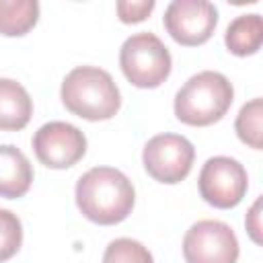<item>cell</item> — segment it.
<instances>
[{"mask_svg":"<svg viewBox=\"0 0 263 263\" xmlns=\"http://www.w3.org/2000/svg\"><path fill=\"white\" fill-rule=\"evenodd\" d=\"M136 191L132 181L117 168L95 166L76 183V205L95 224L111 226L123 222L134 208Z\"/></svg>","mask_w":263,"mask_h":263,"instance_id":"cell-1","label":"cell"},{"mask_svg":"<svg viewBox=\"0 0 263 263\" xmlns=\"http://www.w3.org/2000/svg\"><path fill=\"white\" fill-rule=\"evenodd\" d=\"M62 103L66 109L88 121L111 119L121 107V95L107 70L78 66L62 82Z\"/></svg>","mask_w":263,"mask_h":263,"instance_id":"cell-2","label":"cell"},{"mask_svg":"<svg viewBox=\"0 0 263 263\" xmlns=\"http://www.w3.org/2000/svg\"><path fill=\"white\" fill-rule=\"evenodd\" d=\"M234 88L220 72H199L191 76L175 97V115L179 121L205 127L220 121L230 109Z\"/></svg>","mask_w":263,"mask_h":263,"instance_id":"cell-3","label":"cell"},{"mask_svg":"<svg viewBox=\"0 0 263 263\" xmlns=\"http://www.w3.org/2000/svg\"><path fill=\"white\" fill-rule=\"evenodd\" d=\"M171 53L154 33L127 37L119 51V66L125 78L138 88H156L171 74Z\"/></svg>","mask_w":263,"mask_h":263,"instance_id":"cell-4","label":"cell"},{"mask_svg":"<svg viewBox=\"0 0 263 263\" xmlns=\"http://www.w3.org/2000/svg\"><path fill=\"white\" fill-rule=\"evenodd\" d=\"M144 168L146 173L164 185L181 183L193 166L195 148L193 144L177 134H158L144 146Z\"/></svg>","mask_w":263,"mask_h":263,"instance_id":"cell-5","label":"cell"},{"mask_svg":"<svg viewBox=\"0 0 263 263\" xmlns=\"http://www.w3.org/2000/svg\"><path fill=\"white\" fill-rule=\"evenodd\" d=\"M199 195L218 210L238 205L247 193L249 179L245 166L230 156H214L199 171Z\"/></svg>","mask_w":263,"mask_h":263,"instance_id":"cell-6","label":"cell"},{"mask_svg":"<svg viewBox=\"0 0 263 263\" xmlns=\"http://www.w3.org/2000/svg\"><path fill=\"white\" fill-rule=\"evenodd\" d=\"M183 257L187 263H236V234L220 220H199L185 232Z\"/></svg>","mask_w":263,"mask_h":263,"instance_id":"cell-7","label":"cell"},{"mask_svg":"<svg viewBox=\"0 0 263 263\" xmlns=\"http://www.w3.org/2000/svg\"><path fill=\"white\" fill-rule=\"evenodd\" d=\"M162 23L177 43L195 47L212 37L218 25V10L205 0H175L166 6Z\"/></svg>","mask_w":263,"mask_h":263,"instance_id":"cell-8","label":"cell"},{"mask_svg":"<svg viewBox=\"0 0 263 263\" xmlns=\"http://www.w3.org/2000/svg\"><path fill=\"white\" fill-rule=\"evenodd\" d=\"M33 150L37 160L47 168H68L84 156L86 138L72 123L49 121L35 132Z\"/></svg>","mask_w":263,"mask_h":263,"instance_id":"cell-9","label":"cell"},{"mask_svg":"<svg viewBox=\"0 0 263 263\" xmlns=\"http://www.w3.org/2000/svg\"><path fill=\"white\" fill-rule=\"evenodd\" d=\"M33 183L29 158L12 144H0V197L18 199Z\"/></svg>","mask_w":263,"mask_h":263,"instance_id":"cell-10","label":"cell"},{"mask_svg":"<svg viewBox=\"0 0 263 263\" xmlns=\"http://www.w3.org/2000/svg\"><path fill=\"white\" fill-rule=\"evenodd\" d=\"M33 115V101L23 84L10 78H0V129L18 132Z\"/></svg>","mask_w":263,"mask_h":263,"instance_id":"cell-11","label":"cell"},{"mask_svg":"<svg viewBox=\"0 0 263 263\" xmlns=\"http://www.w3.org/2000/svg\"><path fill=\"white\" fill-rule=\"evenodd\" d=\"M224 43L230 53L247 58L261 49L263 43V23L257 12L236 16L224 35Z\"/></svg>","mask_w":263,"mask_h":263,"instance_id":"cell-12","label":"cell"},{"mask_svg":"<svg viewBox=\"0 0 263 263\" xmlns=\"http://www.w3.org/2000/svg\"><path fill=\"white\" fill-rule=\"evenodd\" d=\"M39 18L35 0H0V35L21 37L29 33Z\"/></svg>","mask_w":263,"mask_h":263,"instance_id":"cell-13","label":"cell"},{"mask_svg":"<svg viewBox=\"0 0 263 263\" xmlns=\"http://www.w3.org/2000/svg\"><path fill=\"white\" fill-rule=\"evenodd\" d=\"M261 119H263V101L257 97L242 105V109L236 115V123H234V129H236V136L240 138V142H245L247 146H251L255 150H261V146H263Z\"/></svg>","mask_w":263,"mask_h":263,"instance_id":"cell-14","label":"cell"},{"mask_svg":"<svg viewBox=\"0 0 263 263\" xmlns=\"http://www.w3.org/2000/svg\"><path fill=\"white\" fill-rule=\"evenodd\" d=\"M103 263H154L150 251L134 238H115L103 253Z\"/></svg>","mask_w":263,"mask_h":263,"instance_id":"cell-15","label":"cell"},{"mask_svg":"<svg viewBox=\"0 0 263 263\" xmlns=\"http://www.w3.org/2000/svg\"><path fill=\"white\" fill-rule=\"evenodd\" d=\"M23 242V226L16 214L0 208V263L16 255Z\"/></svg>","mask_w":263,"mask_h":263,"instance_id":"cell-16","label":"cell"},{"mask_svg":"<svg viewBox=\"0 0 263 263\" xmlns=\"http://www.w3.org/2000/svg\"><path fill=\"white\" fill-rule=\"evenodd\" d=\"M117 8V14H119V21L121 23H142L144 18H148V14L154 10V0H140V2H117L115 4Z\"/></svg>","mask_w":263,"mask_h":263,"instance_id":"cell-17","label":"cell"},{"mask_svg":"<svg viewBox=\"0 0 263 263\" xmlns=\"http://www.w3.org/2000/svg\"><path fill=\"white\" fill-rule=\"evenodd\" d=\"M245 226H247L249 236H251L257 245H261V197H259V199L253 203V208L249 210L247 220H245Z\"/></svg>","mask_w":263,"mask_h":263,"instance_id":"cell-18","label":"cell"}]
</instances>
